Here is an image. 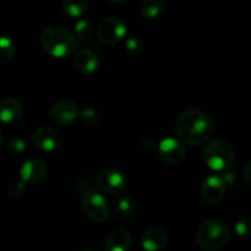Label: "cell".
Here are the masks:
<instances>
[{"instance_id":"7a4b0ae2","label":"cell","mask_w":251,"mask_h":251,"mask_svg":"<svg viewBox=\"0 0 251 251\" xmlns=\"http://www.w3.org/2000/svg\"><path fill=\"white\" fill-rule=\"evenodd\" d=\"M39 41L44 50L56 59L71 55L77 48V41L74 33L61 26H48L43 28Z\"/></svg>"},{"instance_id":"484cf974","label":"cell","mask_w":251,"mask_h":251,"mask_svg":"<svg viewBox=\"0 0 251 251\" xmlns=\"http://www.w3.org/2000/svg\"><path fill=\"white\" fill-rule=\"evenodd\" d=\"M25 193V183L22 181H12L9 186H7V194L11 198H20L24 195Z\"/></svg>"},{"instance_id":"ffe728a7","label":"cell","mask_w":251,"mask_h":251,"mask_svg":"<svg viewBox=\"0 0 251 251\" xmlns=\"http://www.w3.org/2000/svg\"><path fill=\"white\" fill-rule=\"evenodd\" d=\"M93 33V26L88 20H78L74 27V36H75L76 41H87L92 37Z\"/></svg>"},{"instance_id":"f1b7e54d","label":"cell","mask_w":251,"mask_h":251,"mask_svg":"<svg viewBox=\"0 0 251 251\" xmlns=\"http://www.w3.org/2000/svg\"><path fill=\"white\" fill-rule=\"evenodd\" d=\"M81 251H100L97 249V248H93V247H86V248H83L82 250Z\"/></svg>"},{"instance_id":"e0dca14e","label":"cell","mask_w":251,"mask_h":251,"mask_svg":"<svg viewBox=\"0 0 251 251\" xmlns=\"http://www.w3.org/2000/svg\"><path fill=\"white\" fill-rule=\"evenodd\" d=\"M166 7V0H142L140 12L147 20L157 19Z\"/></svg>"},{"instance_id":"7402d4cb","label":"cell","mask_w":251,"mask_h":251,"mask_svg":"<svg viewBox=\"0 0 251 251\" xmlns=\"http://www.w3.org/2000/svg\"><path fill=\"white\" fill-rule=\"evenodd\" d=\"M78 118L82 120V123L88 125V126H96V125L100 124V113H98V110H96L95 108H85L83 110H80Z\"/></svg>"},{"instance_id":"30bf717a","label":"cell","mask_w":251,"mask_h":251,"mask_svg":"<svg viewBox=\"0 0 251 251\" xmlns=\"http://www.w3.org/2000/svg\"><path fill=\"white\" fill-rule=\"evenodd\" d=\"M227 191V185L222 176H210L201 183L200 195L207 205H216L223 200Z\"/></svg>"},{"instance_id":"d4e9b609","label":"cell","mask_w":251,"mask_h":251,"mask_svg":"<svg viewBox=\"0 0 251 251\" xmlns=\"http://www.w3.org/2000/svg\"><path fill=\"white\" fill-rule=\"evenodd\" d=\"M234 230L240 238L248 239V238L250 237V223H249V220H248V217L240 218V220L235 223Z\"/></svg>"},{"instance_id":"f546056e","label":"cell","mask_w":251,"mask_h":251,"mask_svg":"<svg viewBox=\"0 0 251 251\" xmlns=\"http://www.w3.org/2000/svg\"><path fill=\"white\" fill-rule=\"evenodd\" d=\"M110 2H114V4H123V2H126L127 0H108Z\"/></svg>"},{"instance_id":"d6986e66","label":"cell","mask_w":251,"mask_h":251,"mask_svg":"<svg viewBox=\"0 0 251 251\" xmlns=\"http://www.w3.org/2000/svg\"><path fill=\"white\" fill-rule=\"evenodd\" d=\"M16 53L15 43L9 37L0 36V64H7L12 60Z\"/></svg>"},{"instance_id":"83f0119b","label":"cell","mask_w":251,"mask_h":251,"mask_svg":"<svg viewBox=\"0 0 251 251\" xmlns=\"http://www.w3.org/2000/svg\"><path fill=\"white\" fill-rule=\"evenodd\" d=\"M249 174H250V163L247 164L244 171V176H245V181H247L248 185H250V179H249Z\"/></svg>"},{"instance_id":"44dd1931","label":"cell","mask_w":251,"mask_h":251,"mask_svg":"<svg viewBox=\"0 0 251 251\" xmlns=\"http://www.w3.org/2000/svg\"><path fill=\"white\" fill-rule=\"evenodd\" d=\"M117 212L122 217H131L135 213V202L132 199L124 196L117 202Z\"/></svg>"},{"instance_id":"ba28073f","label":"cell","mask_w":251,"mask_h":251,"mask_svg":"<svg viewBox=\"0 0 251 251\" xmlns=\"http://www.w3.org/2000/svg\"><path fill=\"white\" fill-rule=\"evenodd\" d=\"M80 109L73 100H61L54 103L50 109V120L58 126H69L78 119Z\"/></svg>"},{"instance_id":"9a60e30c","label":"cell","mask_w":251,"mask_h":251,"mask_svg":"<svg viewBox=\"0 0 251 251\" xmlns=\"http://www.w3.org/2000/svg\"><path fill=\"white\" fill-rule=\"evenodd\" d=\"M74 66L83 75H92L100 66V59L95 51L90 49H80L74 55Z\"/></svg>"},{"instance_id":"5b68a950","label":"cell","mask_w":251,"mask_h":251,"mask_svg":"<svg viewBox=\"0 0 251 251\" xmlns=\"http://www.w3.org/2000/svg\"><path fill=\"white\" fill-rule=\"evenodd\" d=\"M82 211L92 222L103 223L109 218L110 208L102 194L95 190H87L81 199Z\"/></svg>"},{"instance_id":"8992f818","label":"cell","mask_w":251,"mask_h":251,"mask_svg":"<svg viewBox=\"0 0 251 251\" xmlns=\"http://www.w3.org/2000/svg\"><path fill=\"white\" fill-rule=\"evenodd\" d=\"M96 185L100 191L109 195H118L126 189V178L118 169L108 167L100 169L96 176Z\"/></svg>"},{"instance_id":"9c48e42d","label":"cell","mask_w":251,"mask_h":251,"mask_svg":"<svg viewBox=\"0 0 251 251\" xmlns=\"http://www.w3.org/2000/svg\"><path fill=\"white\" fill-rule=\"evenodd\" d=\"M32 142L42 152H55L61 145V135L50 126H38L32 134Z\"/></svg>"},{"instance_id":"2e32d148","label":"cell","mask_w":251,"mask_h":251,"mask_svg":"<svg viewBox=\"0 0 251 251\" xmlns=\"http://www.w3.org/2000/svg\"><path fill=\"white\" fill-rule=\"evenodd\" d=\"M132 245V237L126 229L118 228L112 230L105 239V251H130Z\"/></svg>"},{"instance_id":"4fadbf2b","label":"cell","mask_w":251,"mask_h":251,"mask_svg":"<svg viewBox=\"0 0 251 251\" xmlns=\"http://www.w3.org/2000/svg\"><path fill=\"white\" fill-rule=\"evenodd\" d=\"M168 244V235L163 228L151 227L141 237V247L145 251H162Z\"/></svg>"},{"instance_id":"603a6c76","label":"cell","mask_w":251,"mask_h":251,"mask_svg":"<svg viewBox=\"0 0 251 251\" xmlns=\"http://www.w3.org/2000/svg\"><path fill=\"white\" fill-rule=\"evenodd\" d=\"M125 51L129 56H137L142 51V42L139 37L130 36L125 41Z\"/></svg>"},{"instance_id":"6da1fadb","label":"cell","mask_w":251,"mask_h":251,"mask_svg":"<svg viewBox=\"0 0 251 251\" xmlns=\"http://www.w3.org/2000/svg\"><path fill=\"white\" fill-rule=\"evenodd\" d=\"M180 140L191 146L206 144L213 134V123L210 115L200 109H188L181 113L176 123Z\"/></svg>"},{"instance_id":"8fae6325","label":"cell","mask_w":251,"mask_h":251,"mask_svg":"<svg viewBox=\"0 0 251 251\" xmlns=\"http://www.w3.org/2000/svg\"><path fill=\"white\" fill-rule=\"evenodd\" d=\"M48 174V168L42 159L32 158L25 162L20 169L21 181L29 185H38L43 183Z\"/></svg>"},{"instance_id":"cb8c5ba5","label":"cell","mask_w":251,"mask_h":251,"mask_svg":"<svg viewBox=\"0 0 251 251\" xmlns=\"http://www.w3.org/2000/svg\"><path fill=\"white\" fill-rule=\"evenodd\" d=\"M6 150L12 156H21L27 150V142L21 137H14L7 142Z\"/></svg>"},{"instance_id":"3957f363","label":"cell","mask_w":251,"mask_h":251,"mask_svg":"<svg viewBox=\"0 0 251 251\" xmlns=\"http://www.w3.org/2000/svg\"><path fill=\"white\" fill-rule=\"evenodd\" d=\"M230 230L225 222L208 220L199 227L196 232V243L203 251H217L228 243Z\"/></svg>"},{"instance_id":"5bb4252c","label":"cell","mask_w":251,"mask_h":251,"mask_svg":"<svg viewBox=\"0 0 251 251\" xmlns=\"http://www.w3.org/2000/svg\"><path fill=\"white\" fill-rule=\"evenodd\" d=\"M24 115V104L16 98H5L0 102V124L12 125Z\"/></svg>"},{"instance_id":"7c38bea8","label":"cell","mask_w":251,"mask_h":251,"mask_svg":"<svg viewBox=\"0 0 251 251\" xmlns=\"http://www.w3.org/2000/svg\"><path fill=\"white\" fill-rule=\"evenodd\" d=\"M158 154L168 164H179L185 158V149L178 140L166 137L158 145Z\"/></svg>"},{"instance_id":"ac0fdd59","label":"cell","mask_w":251,"mask_h":251,"mask_svg":"<svg viewBox=\"0 0 251 251\" xmlns=\"http://www.w3.org/2000/svg\"><path fill=\"white\" fill-rule=\"evenodd\" d=\"M61 9L69 17L78 19L87 11L88 0H63Z\"/></svg>"},{"instance_id":"277c9868","label":"cell","mask_w":251,"mask_h":251,"mask_svg":"<svg viewBox=\"0 0 251 251\" xmlns=\"http://www.w3.org/2000/svg\"><path fill=\"white\" fill-rule=\"evenodd\" d=\"M202 158L212 171L227 172L234 164L235 152L229 142L222 139H216L206 145Z\"/></svg>"},{"instance_id":"4dcf8cb0","label":"cell","mask_w":251,"mask_h":251,"mask_svg":"<svg viewBox=\"0 0 251 251\" xmlns=\"http://www.w3.org/2000/svg\"><path fill=\"white\" fill-rule=\"evenodd\" d=\"M1 142H2V132L1 130H0V145H1Z\"/></svg>"},{"instance_id":"4316f807","label":"cell","mask_w":251,"mask_h":251,"mask_svg":"<svg viewBox=\"0 0 251 251\" xmlns=\"http://www.w3.org/2000/svg\"><path fill=\"white\" fill-rule=\"evenodd\" d=\"M222 179L225 180L226 185H234L237 183V176H235V173H230V172H227L225 176H222Z\"/></svg>"},{"instance_id":"52a82bcc","label":"cell","mask_w":251,"mask_h":251,"mask_svg":"<svg viewBox=\"0 0 251 251\" xmlns=\"http://www.w3.org/2000/svg\"><path fill=\"white\" fill-rule=\"evenodd\" d=\"M126 29V24L120 17L109 16L102 20L98 25L97 37L103 44L113 46L124 38Z\"/></svg>"}]
</instances>
